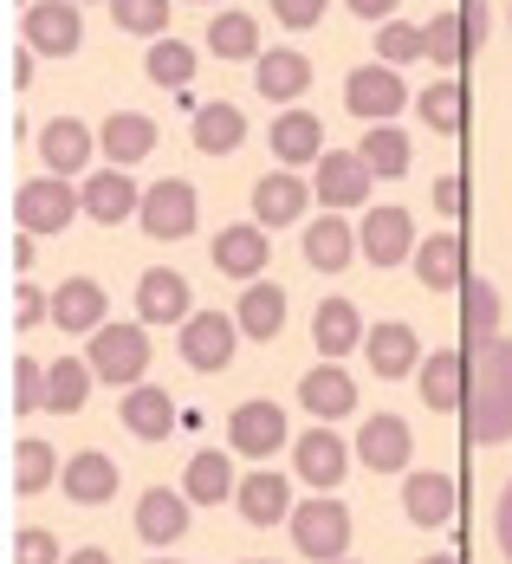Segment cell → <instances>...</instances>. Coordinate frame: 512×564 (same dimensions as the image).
<instances>
[{
    "label": "cell",
    "mask_w": 512,
    "mask_h": 564,
    "mask_svg": "<svg viewBox=\"0 0 512 564\" xmlns=\"http://www.w3.org/2000/svg\"><path fill=\"white\" fill-rule=\"evenodd\" d=\"M460 435L473 448L512 442V344L487 338L467 357V402H460Z\"/></svg>",
    "instance_id": "6da1fadb"
},
{
    "label": "cell",
    "mask_w": 512,
    "mask_h": 564,
    "mask_svg": "<svg viewBox=\"0 0 512 564\" xmlns=\"http://www.w3.org/2000/svg\"><path fill=\"white\" fill-rule=\"evenodd\" d=\"M292 545L318 564H338L350 552V512H344V500H331V494L298 500L292 507Z\"/></svg>",
    "instance_id": "7a4b0ae2"
},
{
    "label": "cell",
    "mask_w": 512,
    "mask_h": 564,
    "mask_svg": "<svg viewBox=\"0 0 512 564\" xmlns=\"http://www.w3.org/2000/svg\"><path fill=\"white\" fill-rule=\"evenodd\" d=\"M195 215H201V202H195V182H182V175L150 182V188H143V208H137V221H143L150 240H182V234H195Z\"/></svg>",
    "instance_id": "3957f363"
},
{
    "label": "cell",
    "mask_w": 512,
    "mask_h": 564,
    "mask_svg": "<svg viewBox=\"0 0 512 564\" xmlns=\"http://www.w3.org/2000/svg\"><path fill=\"white\" fill-rule=\"evenodd\" d=\"M91 370L105 377V383H143V370H150V338H143V325H105V332H91Z\"/></svg>",
    "instance_id": "277c9868"
},
{
    "label": "cell",
    "mask_w": 512,
    "mask_h": 564,
    "mask_svg": "<svg viewBox=\"0 0 512 564\" xmlns=\"http://www.w3.org/2000/svg\"><path fill=\"white\" fill-rule=\"evenodd\" d=\"M344 105H350V117H363V123H390V117L408 105V85L396 78V65H357L350 78H344Z\"/></svg>",
    "instance_id": "5b68a950"
},
{
    "label": "cell",
    "mask_w": 512,
    "mask_h": 564,
    "mask_svg": "<svg viewBox=\"0 0 512 564\" xmlns=\"http://www.w3.org/2000/svg\"><path fill=\"white\" fill-rule=\"evenodd\" d=\"M85 202L72 195V182H20V195H13V221L20 234H58V227H72Z\"/></svg>",
    "instance_id": "8992f818"
},
{
    "label": "cell",
    "mask_w": 512,
    "mask_h": 564,
    "mask_svg": "<svg viewBox=\"0 0 512 564\" xmlns=\"http://www.w3.org/2000/svg\"><path fill=\"white\" fill-rule=\"evenodd\" d=\"M26 46L46 53V58H72L85 46L78 7H72V0H33V7H26Z\"/></svg>",
    "instance_id": "52a82bcc"
},
{
    "label": "cell",
    "mask_w": 512,
    "mask_h": 564,
    "mask_svg": "<svg viewBox=\"0 0 512 564\" xmlns=\"http://www.w3.org/2000/svg\"><path fill=\"white\" fill-rule=\"evenodd\" d=\"M357 247L370 253V267H402V260H415V227H408V208H370L363 227H357Z\"/></svg>",
    "instance_id": "ba28073f"
},
{
    "label": "cell",
    "mask_w": 512,
    "mask_h": 564,
    "mask_svg": "<svg viewBox=\"0 0 512 564\" xmlns=\"http://www.w3.org/2000/svg\"><path fill=\"white\" fill-rule=\"evenodd\" d=\"M137 318H143V325H188V318H195L188 280L170 273V267H150V273L137 280Z\"/></svg>",
    "instance_id": "9c48e42d"
},
{
    "label": "cell",
    "mask_w": 512,
    "mask_h": 564,
    "mask_svg": "<svg viewBox=\"0 0 512 564\" xmlns=\"http://www.w3.org/2000/svg\"><path fill=\"white\" fill-rule=\"evenodd\" d=\"M233 332H240V325H228V312H195V318L182 325V357H188V370H228Z\"/></svg>",
    "instance_id": "30bf717a"
},
{
    "label": "cell",
    "mask_w": 512,
    "mask_h": 564,
    "mask_svg": "<svg viewBox=\"0 0 512 564\" xmlns=\"http://www.w3.org/2000/svg\"><path fill=\"white\" fill-rule=\"evenodd\" d=\"M228 442L240 454H253V460L280 454V442H285V409H280V402H240V409L228 415Z\"/></svg>",
    "instance_id": "8fae6325"
},
{
    "label": "cell",
    "mask_w": 512,
    "mask_h": 564,
    "mask_svg": "<svg viewBox=\"0 0 512 564\" xmlns=\"http://www.w3.org/2000/svg\"><path fill=\"white\" fill-rule=\"evenodd\" d=\"M266 227L260 221H233V227H221L215 234V267L228 273V280H260L266 273Z\"/></svg>",
    "instance_id": "7c38bea8"
},
{
    "label": "cell",
    "mask_w": 512,
    "mask_h": 564,
    "mask_svg": "<svg viewBox=\"0 0 512 564\" xmlns=\"http://www.w3.org/2000/svg\"><path fill=\"white\" fill-rule=\"evenodd\" d=\"M370 182H377V175H370L363 156L331 150V156L318 163V182H312V188H318V202H325V208H363V202H370Z\"/></svg>",
    "instance_id": "4fadbf2b"
},
{
    "label": "cell",
    "mask_w": 512,
    "mask_h": 564,
    "mask_svg": "<svg viewBox=\"0 0 512 564\" xmlns=\"http://www.w3.org/2000/svg\"><path fill=\"white\" fill-rule=\"evenodd\" d=\"M123 429L137 442H170L175 435V395L156 383H130L123 390Z\"/></svg>",
    "instance_id": "5bb4252c"
},
{
    "label": "cell",
    "mask_w": 512,
    "mask_h": 564,
    "mask_svg": "<svg viewBox=\"0 0 512 564\" xmlns=\"http://www.w3.org/2000/svg\"><path fill=\"white\" fill-rule=\"evenodd\" d=\"M292 460H298V480H312L318 494H338L344 467H350V454H344V442L331 435V429L298 435V442H292Z\"/></svg>",
    "instance_id": "9a60e30c"
},
{
    "label": "cell",
    "mask_w": 512,
    "mask_h": 564,
    "mask_svg": "<svg viewBox=\"0 0 512 564\" xmlns=\"http://www.w3.org/2000/svg\"><path fill=\"white\" fill-rule=\"evenodd\" d=\"M312 195H318L312 182H298V175H285V170L260 175V182H253V221H260V227H285V221H298Z\"/></svg>",
    "instance_id": "2e32d148"
},
{
    "label": "cell",
    "mask_w": 512,
    "mask_h": 564,
    "mask_svg": "<svg viewBox=\"0 0 512 564\" xmlns=\"http://www.w3.org/2000/svg\"><path fill=\"white\" fill-rule=\"evenodd\" d=\"M415 383H422V402L442 415V409H460L467 402V350H435V357H422V370H415Z\"/></svg>",
    "instance_id": "e0dca14e"
},
{
    "label": "cell",
    "mask_w": 512,
    "mask_h": 564,
    "mask_svg": "<svg viewBox=\"0 0 512 564\" xmlns=\"http://www.w3.org/2000/svg\"><path fill=\"white\" fill-rule=\"evenodd\" d=\"M363 350H370V370H377V377H390V383H396V377H415V370H422V338H415V332H408L402 318L377 325V332L363 338Z\"/></svg>",
    "instance_id": "ac0fdd59"
},
{
    "label": "cell",
    "mask_w": 512,
    "mask_h": 564,
    "mask_svg": "<svg viewBox=\"0 0 512 564\" xmlns=\"http://www.w3.org/2000/svg\"><path fill=\"white\" fill-rule=\"evenodd\" d=\"M53 325L65 338H78V332H105V285L98 280H65L53 292Z\"/></svg>",
    "instance_id": "d6986e66"
},
{
    "label": "cell",
    "mask_w": 512,
    "mask_h": 564,
    "mask_svg": "<svg viewBox=\"0 0 512 564\" xmlns=\"http://www.w3.org/2000/svg\"><path fill=\"white\" fill-rule=\"evenodd\" d=\"M408 422L402 415H370L363 422V435H357V454H363V467H377V474H402L408 467Z\"/></svg>",
    "instance_id": "ffe728a7"
},
{
    "label": "cell",
    "mask_w": 512,
    "mask_h": 564,
    "mask_svg": "<svg viewBox=\"0 0 512 564\" xmlns=\"http://www.w3.org/2000/svg\"><path fill=\"white\" fill-rule=\"evenodd\" d=\"M137 532L143 545H175L188 532V494H170V487H150L137 500Z\"/></svg>",
    "instance_id": "44dd1931"
},
{
    "label": "cell",
    "mask_w": 512,
    "mask_h": 564,
    "mask_svg": "<svg viewBox=\"0 0 512 564\" xmlns=\"http://www.w3.org/2000/svg\"><path fill=\"white\" fill-rule=\"evenodd\" d=\"M273 156H280V170L325 163V123L312 111H285L280 123H273Z\"/></svg>",
    "instance_id": "7402d4cb"
},
{
    "label": "cell",
    "mask_w": 512,
    "mask_h": 564,
    "mask_svg": "<svg viewBox=\"0 0 512 564\" xmlns=\"http://www.w3.org/2000/svg\"><path fill=\"white\" fill-rule=\"evenodd\" d=\"M78 202H85V215H91V221H105V227L143 208L137 182H130L123 170H98V175H85V195H78Z\"/></svg>",
    "instance_id": "603a6c76"
},
{
    "label": "cell",
    "mask_w": 512,
    "mask_h": 564,
    "mask_svg": "<svg viewBox=\"0 0 512 564\" xmlns=\"http://www.w3.org/2000/svg\"><path fill=\"white\" fill-rule=\"evenodd\" d=\"M40 156H46L53 175H78L91 163V130H85L78 117H53V123L40 130Z\"/></svg>",
    "instance_id": "cb8c5ba5"
},
{
    "label": "cell",
    "mask_w": 512,
    "mask_h": 564,
    "mask_svg": "<svg viewBox=\"0 0 512 564\" xmlns=\"http://www.w3.org/2000/svg\"><path fill=\"white\" fill-rule=\"evenodd\" d=\"M350 253H357V227H344L338 208H325L318 221L305 227V260H312L318 273H344Z\"/></svg>",
    "instance_id": "d4e9b609"
},
{
    "label": "cell",
    "mask_w": 512,
    "mask_h": 564,
    "mask_svg": "<svg viewBox=\"0 0 512 564\" xmlns=\"http://www.w3.org/2000/svg\"><path fill=\"white\" fill-rule=\"evenodd\" d=\"M402 507H408V519H415V525H428V532H435V525H448V519H455V480H448V474H408V487H402Z\"/></svg>",
    "instance_id": "484cf974"
},
{
    "label": "cell",
    "mask_w": 512,
    "mask_h": 564,
    "mask_svg": "<svg viewBox=\"0 0 512 564\" xmlns=\"http://www.w3.org/2000/svg\"><path fill=\"white\" fill-rule=\"evenodd\" d=\"M460 234H428L422 247H415V280L435 285V292H460L467 285V273H460Z\"/></svg>",
    "instance_id": "4316f807"
},
{
    "label": "cell",
    "mask_w": 512,
    "mask_h": 564,
    "mask_svg": "<svg viewBox=\"0 0 512 564\" xmlns=\"http://www.w3.org/2000/svg\"><path fill=\"white\" fill-rule=\"evenodd\" d=\"M58 480H65V494H72L78 507H105V500L117 494L111 454H72V460L58 467Z\"/></svg>",
    "instance_id": "83f0119b"
},
{
    "label": "cell",
    "mask_w": 512,
    "mask_h": 564,
    "mask_svg": "<svg viewBox=\"0 0 512 564\" xmlns=\"http://www.w3.org/2000/svg\"><path fill=\"white\" fill-rule=\"evenodd\" d=\"M98 143H105V156H111L117 170H130V163H143L150 150H156V123L143 111H117L105 130H98Z\"/></svg>",
    "instance_id": "f1b7e54d"
},
{
    "label": "cell",
    "mask_w": 512,
    "mask_h": 564,
    "mask_svg": "<svg viewBox=\"0 0 512 564\" xmlns=\"http://www.w3.org/2000/svg\"><path fill=\"white\" fill-rule=\"evenodd\" d=\"M182 494H188L195 507H221L228 494H240L228 454H221V448H201V454H195V460H188V474H182Z\"/></svg>",
    "instance_id": "f546056e"
},
{
    "label": "cell",
    "mask_w": 512,
    "mask_h": 564,
    "mask_svg": "<svg viewBox=\"0 0 512 564\" xmlns=\"http://www.w3.org/2000/svg\"><path fill=\"white\" fill-rule=\"evenodd\" d=\"M233 507H240V519H247V525H280L285 512H292V494H285L280 474H266V467H260V474H247V480H240Z\"/></svg>",
    "instance_id": "4dcf8cb0"
},
{
    "label": "cell",
    "mask_w": 512,
    "mask_h": 564,
    "mask_svg": "<svg viewBox=\"0 0 512 564\" xmlns=\"http://www.w3.org/2000/svg\"><path fill=\"white\" fill-rule=\"evenodd\" d=\"M253 85H260L273 105H292V98L312 85V58L305 53H260L253 58Z\"/></svg>",
    "instance_id": "1f68e13d"
},
{
    "label": "cell",
    "mask_w": 512,
    "mask_h": 564,
    "mask_svg": "<svg viewBox=\"0 0 512 564\" xmlns=\"http://www.w3.org/2000/svg\"><path fill=\"white\" fill-rule=\"evenodd\" d=\"M415 117H422L435 137H460V130H467V91H460V78H435V85L415 98Z\"/></svg>",
    "instance_id": "d6a6232c"
},
{
    "label": "cell",
    "mask_w": 512,
    "mask_h": 564,
    "mask_svg": "<svg viewBox=\"0 0 512 564\" xmlns=\"http://www.w3.org/2000/svg\"><path fill=\"white\" fill-rule=\"evenodd\" d=\"M233 325L247 332V338H280V325H285V292L280 285H247L240 292V312H233Z\"/></svg>",
    "instance_id": "836d02e7"
},
{
    "label": "cell",
    "mask_w": 512,
    "mask_h": 564,
    "mask_svg": "<svg viewBox=\"0 0 512 564\" xmlns=\"http://www.w3.org/2000/svg\"><path fill=\"white\" fill-rule=\"evenodd\" d=\"M240 137H247V117L233 111V105H201L195 111V150L201 156H233Z\"/></svg>",
    "instance_id": "e575fe53"
},
{
    "label": "cell",
    "mask_w": 512,
    "mask_h": 564,
    "mask_svg": "<svg viewBox=\"0 0 512 564\" xmlns=\"http://www.w3.org/2000/svg\"><path fill=\"white\" fill-rule=\"evenodd\" d=\"M298 395H305V409H312V415H325V422H338V415H350V409H357L350 377H344V370H331V364H318V370L298 383Z\"/></svg>",
    "instance_id": "d590c367"
},
{
    "label": "cell",
    "mask_w": 512,
    "mask_h": 564,
    "mask_svg": "<svg viewBox=\"0 0 512 564\" xmlns=\"http://www.w3.org/2000/svg\"><path fill=\"white\" fill-rule=\"evenodd\" d=\"M312 344H318L325 357H344L350 344H363L357 305H350V299H325V305H318V318H312Z\"/></svg>",
    "instance_id": "8d00e7d4"
},
{
    "label": "cell",
    "mask_w": 512,
    "mask_h": 564,
    "mask_svg": "<svg viewBox=\"0 0 512 564\" xmlns=\"http://www.w3.org/2000/svg\"><path fill=\"white\" fill-rule=\"evenodd\" d=\"M91 364H78V357H58L53 370H46V409H58V415H78L85 409V395H91Z\"/></svg>",
    "instance_id": "74e56055"
},
{
    "label": "cell",
    "mask_w": 512,
    "mask_h": 564,
    "mask_svg": "<svg viewBox=\"0 0 512 564\" xmlns=\"http://www.w3.org/2000/svg\"><path fill=\"white\" fill-rule=\"evenodd\" d=\"M460 325H467V344H487L500 332V292L487 280H467L460 285Z\"/></svg>",
    "instance_id": "f35d334b"
},
{
    "label": "cell",
    "mask_w": 512,
    "mask_h": 564,
    "mask_svg": "<svg viewBox=\"0 0 512 564\" xmlns=\"http://www.w3.org/2000/svg\"><path fill=\"white\" fill-rule=\"evenodd\" d=\"M357 156L370 163V175L396 182V175L408 170V137H402V130H390V123H377V130H363V150H357Z\"/></svg>",
    "instance_id": "ab89813d"
},
{
    "label": "cell",
    "mask_w": 512,
    "mask_h": 564,
    "mask_svg": "<svg viewBox=\"0 0 512 564\" xmlns=\"http://www.w3.org/2000/svg\"><path fill=\"white\" fill-rule=\"evenodd\" d=\"M208 53L215 58H260V26L247 13H221L208 20Z\"/></svg>",
    "instance_id": "60d3db41"
},
{
    "label": "cell",
    "mask_w": 512,
    "mask_h": 564,
    "mask_svg": "<svg viewBox=\"0 0 512 564\" xmlns=\"http://www.w3.org/2000/svg\"><path fill=\"white\" fill-rule=\"evenodd\" d=\"M143 72H150L156 85L182 91V85L195 78V46H182V40H150V58H143Z\"/></svg>",
    "instance_id": "b9f144b4"
},
{
    "label": "cell",
    "mask_w": 512,
    "mask_h": 564,
    "mask_svg": "<svg viewBox=\"0 0 512 564\" xmlns=\"http://www.w3.org/2000/svg\"><path fill=\"white\" fill-rule=\"evenodd\" d=\"M422 33H428V58H435V65H460V58L473 53V40H467V20H460V13H435Z\"/></svg>",
    "instance_id": "7bdbcfd3"
},
{
    "label": "cell",
    "mask_w": 512,
    "mask_h": 564,
    "mask_svg": "<svg viewBox=\"0 0 512 564\" xmlns=\"http://www.w3.org/2000/svg\"><path fill=\"white\" fill-rule=\"evenodd\" d=\"M111 20L123 26V33L163 40V26H170V0H111Z\"/></svg>",
    "instance_id": "ee69618b"
},
{
    "label": "cell",
    "mask_w": 512,
    "mask_h": 564,
    "mask_svg": "<svg viewBox=\"0 0 512 564\" xmlns=\"http://www.w3.org/2000/svg\"><path fill=\"white\" fill-rule=\"evenodd\" d=\"M53 474H58V460L46 442H20V454H13V494H40Z\"/></svg>",
    "instance_id": "f6af8a7d"
},
{
    "label": "cell",
    "mask_w": 512,
    "mask_h": 564,
    "mask_svg": "<svg viewBox=\"0 0 512 564\" xmlns=\"http://www.w3.org/2000/svg\"><path fill=\"white\" fill-rule=\"evenodd\" d=\"M377 58L383 65H408V58H428V33L422 26H377Z\"/></svg>",
    "instance_id": "bcb514c9"
},
{
    "label": "cell",
    "mask_w": 512,
    "mask_h": 564,
    "mask_svg": "<svg viewBox=\"0 0 512 564\" xmlns=\"http://www.w3.org/2000/svg\"><path fill=\"white\" fill-rule=\"evenodd\" d=\"M13 409H20V415L46 409V370H40L33 357H20V364H13Z\"/></svg>",
    "instance_id": "7dc6e473"
},
{
    "label": "cell",
    "mask_w": 512,
    "mask_h": 564,
    "mask_svg": "<svg viewBox=\"0 0 512 564\" xmlns=\"http://www.w3.org/2000/svg\"><path fill=\"white\" fill-rule=\"evenodd\" d=\"M13 564H58V539L40 532V525H26V532L13 539Z\"/></svg>",
    "instance_id": "c3c4849f"
},
{
    "label": "cell",
    "mask_w": 512,
    "mask_h": 564,
    "mask_svg": "<svg viewBox=\"0 0 512 564\" xmlns=\"http://www.w3.org/2000/svg\"><path fill=\"white\" fill-rule=\"evenodd\" d=\"M40 318H53V299H40V285H13V332H33Z\"/></svg>",
    "instance_id": "681fc988"
},
{
    "label": "cell",
    "mask_w": 512,
    "mask_h": 564,
    "mask_svg": "<svg viewBox=\"0 0 512 564\" xmlns=\"http://www.w3.org/2000/svg\"><path fill=\"white\" fill-rule=\"evenodd\" d=\"M273 13H280V26H318L325 0H273Z\"/></svg>",
    "instance_id": "f907efd6"
},
{
    "label": "cell",
    "mask_w": 512,
    "mask_h": 564,
    "mask_svg": "<svg viewBox=\"0 0 512 564\" xmlns=\"http://www.w3.org/2000/svg\"><path fill=\"white\" fill-rule=\"evenodd\" d=\"M493 532H500V552H506V564H512V480H506V494H500V512H493Z\"/></svg>",
    "instance_id": "816d5d0a"
},
{
    "label": "cell",
    "mask_w": 512,
    "mask_h": 564,
    "mask_svg": "<svg viewBox=\"0 0 512 564\" xmlns=\"http://www.w3.org/2000/svg\"><path fill=\"white\" fill-rule=\"evenodd\" d=\"M460 20H467V40L480 46V40H487V0H467V7H460Z\"/></svg>",
    "instance_id": "f5cc1de1"
},
{
    "label": "cell",
    "mask_w": 512,
    "mask_h": 564,
    "mask_svg": "<svg viewBox=\"0 0 512 564\" xmlns=\"http://www.w3.org/2000/svg\"><path fill=\"white\" fill-rule=\"evenodd\" d=\"M7 78H13V85H20V91H26V85H33V46H26V53H20V46H13V58H7Z\"/></svg>",
    "instance_id": "db71d44e"
},
{
    "label": "cell",
    "mask_w": 512,
    "mask_h": 564,
    "mask_svg": "<svg viewBox=\"0 0 512 564\" xmlns=\"http://www.w3.org/2000/svg\"><path fill=\"white\" fill-rule=\"evenodd\" d=\"M344 7H350L357 20H390V13H396V0H344Z\"/></svg>",
    "instance_id": "11a10c76"
},
{
    "label": "cell",
    "mask_w": 512,
    "mask_h": 564,
    "mask_svg": "<svg viewBox=\"0 0 512 564\" xmlns=\"http://www.w3.org/2000/svg\"><path fill=\"white\" fill-rule=\"evenodd\" d=\"M435 208H442V215H460V182H455V175L435 188Z\"/></svg>",
    "instance_id": "9f6ffc18"
},
{
    "label": "cell",
    "mask_w": 512,
    "mask_h": 564,
    "mask_svg": "<svg viewBox=\"0 0 512 564\" xmlns=\"http://www.w3.org/2000/svg\"><path fill=\"white\" fill-rule=\"evenodd\" d=\"M33 267V240L26 234H13V273H26Z\"/></svg>",
    "instance_id": "6f0895ef"
},
{
    "label": "cell",
    "mask_w": 512,
    "mask_h": 564,
    "mask_svg": "<svg viewBox=\"0 0 512 564\" xmlns=\"http://www.w3.org/2000/svg\"><path fill=\"white\" fill-rule=\"evenodd\" d=\"M65 564H111V552H98V545H85V552H72Z\"/></svg>",
    "instance_id": "680465c9"
},
{
    "label": "cell",
    "mask_w": 512,
    "mask_h": 564,
    "mask_svg": "<svg viewBox=\"0 0 512 564\" xmlns=\"http://www.w3.org/2000/svg\"><path fill=\"white\" fill-rule=\"evenodd\" d=\"M422 564H460V558H448V552H442V558H422Z\"/></svg>",
    "instance_id": "91938a15"
},
{
    "label": "cell",
    "mask_w": 512,
    "mask_h": 564,
    "mask_svg": "<svg viewBox=\"0 0 512 564\" xmlns=\"http://www.w3.org/2000/svg\"><path fill=\"white\" fill-rule=\"evenodd\" d=\"M247 564H266V558H247Z\"/></svg>",
    "instance_id": "94428289"
},
{
    "label": "cell",
    "mask_w": 512,
    "mask_h": 564,
    "mask_svg": "<svg viewBox=\"0 0 512 564\" xmlns=\"http://www.w3.org/2000/svg\"><path fill=\"white\" fill-rule=\"evenodd\" d=\"M156 564H170V558H156Z\"/></svg>",
    "instance_id": "6125c7cd"
},
{
    "label": "cell",
    "mask_w": 512,
    "mask_h": 564,
    "mask_svg": "<svg viewBox=\"0 0 512 564\" xmlns=\"http://www.w3.org/2000/svg\"><path fill=\"white\" fill-rule=\"evenodd\" d=\"M338 564H350V558H338Z\"/></svg>",
    "instance_id": "be15d7a7"
},
{
    "label": "cell",
    "mask_w": 512,
    "mask_h": 564,
    "mask_svg": "<svg viewBox=\"0 0 512 564\" xmlns=\"http://www.w3.org/2000/svg\"><path fill=\"white\" fill-rule=\"evenodd\" d=\"M72 7H78V0H72Z\"/></svg>",
    "instance_id": "e7e4bbea"
}]
</instances>
